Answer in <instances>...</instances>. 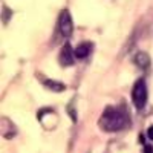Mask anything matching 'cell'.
<instances>
[{
    "label": "cell",
    "mask_w": 153,
    "mask_h": 153,
    "mask_svg": "<svg viewBox=\"0 0 153 153\" xmlns=\"http://www.w3.org/2000/svg\"><path fill=\"white\" fill-rule=\"evenodd\" d=\"M133 61H135V65H136L138 68H141V69H149V66H150V57H149V54H146V52H138V54H135Z\"/></svg>",
    "instance_id": "6"
},
{
    "label": "cell",
    "mask_w": 153,
    "mask_h": 153,
    "mask_svg": "<svg viewBox=\"0 0 153 153\" xmlns=\"http://www.w3.org/2000/svg\"><path fill=\"white\" fill-rule=\"evenodd\" d=\"M43 84L49 89V91H52V92H61V91H65L66 86L60 83V81H55V80H43Z\"/></svg>",
    "instance_id": "7"
},
{
    "label": "cell",
    "mask_w": 153,
    "mask_h": 153,
    "mask_svg": "<svg viewBox=\"0 0 153 153\" xmlns=\"http://www.w3.org/2000/svg\"><path fill=\"white\" fill-rule=\"evenodd\" d=\"M100 124L106 132H118L126 127V115L115 107H109L103 113Z\"/></svg>",
    "instance_id": "1"
},
{
    "label": "cell",
    "mask_w": 153,
    "mask_h": 153,
    "mask_svg": "<svg viewBox=\"0 0 153 153\" xmlns=\"http://www.w3.org/2000/svg\"><path fill=\"white\" fill-rule=\"evenodd\" d=\"M147 136H149L150 141H153V126H150L149 129H147Z\"/></svg>",
    "instance_id": "8"
},
{
    "label": "cell",
    "mask_w": 153,
    "mask_h": 153,
    "mask_svg": "<svg viewBox=\"0 0 153 153\" xmlns=\"http://www.w3.org/2000/svg\"><path fill=\"white\" fill-rule=\"evenodd\" d=\"M92 49H94L92 43H81V45H78L75 48V58L83 60V58L89 57L91 52H92Z\"/></svg>",
    "instance_id": "5"
},
{
    "label": "cell",
    "mask_w": 153,
    "mask_h": 153,
    "mask_svg": "<svg viewBox=\"0 0 153 153\" xmlns=\"http://www.w3.org/2000/svg\"><path fill=\"white\" fill-rule=\"evenodd\" d=\"M132 101H133V106L136 109L141 110L146 106V101H147V86L146 81L143 78H139L132 89Z\"/></svg>",
    "instance_id": "2"
},
{
    "label": "cell",
    "mask_w": 153,
    "mask_h": 153,
    "mask_svg": "<svg viewBox=\"0 0 153 153\" xmlns=\"http://www.w3.org/2000/svg\"><path fill=\"white\" fill-rule=\"evenodd\" d=\"M57 31L63 38H69L72 35L74 31V23H72V17L69 14L68 9H63L58 16V23H57Z\"/></svg>",
    "instance_id": "3"
},
{
    "label": "cell",
    "mask_w": 153,
    "mask_h": 153,
    "mask_svg": "<svg viewBox=\"0 0 153 153\" xmlns=\"http://www.w3.org/2000/svg\"><path fill=\"white\" fill-rule=\"evenodd\" d=\"M74 58H75V51L69 43H66L60 49V63L63 66H71L74 63Z\"/></svg>",
    "instance_id": "4"
}]
</instances>
